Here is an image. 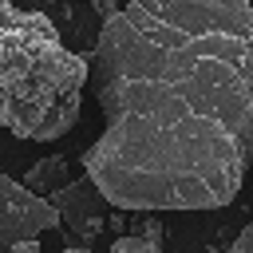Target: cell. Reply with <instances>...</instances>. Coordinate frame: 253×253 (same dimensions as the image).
<instances>
[{
    "instance_id": "cell-6",
    "label": "cell",
    "mask_w": 253,
    "mask_h": 253,
    "mask_svg": "<svg viewBox=\"0 0 253 253\" xmlns=\"http://www.w3.org/2000/svg\"><path fill=\"white\" fill-rule=\"evenodd\" d=\"M111 253H162V241L138 237V233H123L111 241Z\"/></svg>"
},
{
    "instance_id": "cell-11",
    "label": "cell",
    "mask_w": 253,
    "mask_h": 253,
    "mask_svg": "<svg viewBox=\"0 0 253 253\" xmlns=\"http://www.w3.org/2000/svg\"><path fill=\"white\" fill-rule=\"evenodd\" d=\"M115 12H119V4H115V0H99V16H103V20H111Z\"/></svg>"
},
{
    "instance_id": "cell-13",
    "label": "cell",
    "mask_w": 253,
    "mask_h": 253,
    "mask_svg": "<svg viewBox=\"0 0 253 253\" xmlns=\"http://www.w3.org/2000/svg\"><path fill=\"white\" fill-rule=\"evenodd\" d=\"M8 8H12V4H4V0H0V20H4V12H8Z\"/></svg>"
},
{
    "instance_id": "cell-14",
    "label": "cell",
    "mask_w": 253,
    "mask_h": 253,
    "mask_svg": "<svg viewBox=\"0 0 253 253\" xmlns=\"http://www.w3.org/2000/svg\"><path fill=\"white\" fill-rule=\"evenodd\" d=\"M202 253H221V249H202Z\"/></svg>"
},
{
    "instance_id": "cell-8",
    "label": "cell",
    "mask_w": 253,
    "mask_h": 253,
    "mask_svg": "<svg viewBox=\"0 0 253 253\" xmlns=\"http://www.w3.org/2000/svg\"><path fill=\"white\" fill-rule=\"evenodd\" d=\"M229 253H253V221H245V225H241V233L233 237Z\"/></svg>"
},
{
    "instance_id": "cell-10",
    "label": "cell",
    "mask_w": 253,
    "mask_h": 253,
    "mask_svg": "<svg viewBox=\"0 0 253 253\" xmlns=\"http://www.w3.org/2000/svg\"><path fill=\"white\" fill-rule=\"evenodd\" d=\"M8 253H40V241H20V245H8Z\"/></svg>"
},
{
    "instance_id": "cell-1",
    "label": "cell",
    "mask_w": 253,
    "mask_h": 253,
    "mask_svg": "<svg viewBox=\"0 0 253 253\" xmlns=\"http://www.w3.org/2000/svg\"><path fill=\"white\" fill-rule=\"evenodd\" d=\"M83 174L123 213L217 210L253 166V4L130 0L95 40Z\"/></svg>"
},
{
    "instance_id": "cell-7",
    "label": "cell",
    "mask_w": 253,
    "mask_h": 253,
    "mask_svg": "<svg viewBox=\"0 0 253 253\" xmlns=\"http://www.w3.org/2000/svg\"><path fill=\"white\" fill-rule=\"evenodd\" d=\"M134 233L138 237H150V241H162V221L154 213H142V217H134Z\"/></svg>"
},
{
    "instance_id": "cell-5",
    "label": "cell",
    "mask_w": 253,
    "mask_h": 253,
    "mask_svg": "<svg viewBox=\"0 0 253 253\" xmlns=\"http://www.w3.org/2000/svg\"><path fill=\"white\" fill-rule=\"evenodd\" d=\"M71 166H67V158L63 154H47V158H40V162H32L28 166V174H24V186L36 194V198H51V194H59L71 178Z\"/></svg>"
},
{
    "instance_id": "cell-16",
    "label": "cell",
    "mask_w": 253,
    "mask_h": 253,
    "mask_svg": "<svg viewBox=\"0 0 253 253\" xmlns=\"http://www.w3.org/2000/svg\"><path fill=\"white\" fill-rule=\"evenodd\" d=\"M4 4H16V0H4Z\"/></svg>"
},
{
    "instance_id": "cell-2",
    "label": "cell",
    "mask_w": 253,
    "mask_h": 253,
    "mask_svg": "<svg viewBox=\"0 0 253 253\" xmlns=\"http://www.w3.org/2000/svg\"><path fill=\"white\" fill-rule=\"evenodd\" d=\"M91 63L63 47L47 12H20L0 20V126L28 142H55L79 123L83 83Z\"/></svg>"
},
{
    "instance_id": "cell-15",
    "label": "cell",
    "mask_w": 253,
    "mask_h": 253,
    "mask_svg": "<svg viewBox=\"0 0 253 253\" xmlns=\"http://www.w3.org/2000/svg\"><path fill=\"white\" fill-rule=\"evenodd\" d=\"M87 4H99V0H87Z\"/></svg>"
},
{
    "instance_id": "cell-3",
    "label": "cell",
    "mask_w": 253,
    "mask_h": 253,
    "mask_svg": "<svg viewBox=\"0 0 253 253\" xmlns=\"http://www.w3.org/2000/svg\"><path fill=\"white\" fill-rule=\"evenodd\" d=\"M47 229H59L55 206L47 198H36L24 182L0 170V241L20 245V241H36Z\"/></svg>"
},
{
    "instance_id": "cell-17",
    "label": "cell",
    "mask_w": 253,
    "mask_h": 253,
    "mask_svg": "<svg viewBox=\"0 0 253 253\" xmlns=\"http://www.w3.org/2000/svg\"><path fill=\"white\" fill-rule=\"evenodd\" d=\"M47 4H55V0H47Z\"/></svg>"
},
{
    "instance_id": "cell-9",
    "label": "cell",
    "mask_w": 253,
    "mask_h": 253,
    "mask_svg": "<svg viewBox=\"0 0 253 253\" xmlns=\"http://www.w3.org/2000/svg\"><path fill=\"white\" fill-rule=\"evenodd\" d=\"M107 229L123 237V233H126V213H123V210H115V213H107Z\"/></svg>"
},
{
    "instance_id": "cell-4",
    "label": "cell",
    "mask_w": 253,
    "mask_h": 253,
    "mask_svg": "<svg viewBox=\"0 0 253 253\" xmlns=\"http://www.w3.org/2000/svg\"><path fill=\"white\" fill-rule=\"evenodd\" d=\"M47 202L55 206L59 221H63L79 241H91V237H99V233L107 229V217H103L107 202H103V194H99L87 178H71V182H67L59 194H51Z\"/></svg>"
},
{
    "instance_id": "cell-12",
    "label": "cell",
    "mask_w": 253,
    "mask_h": 253,
    "mask_svg": "<svg viewBox=\"0 0 253 253\" xmlns=\"http://www.w3.org/2000/svg\"><path fill=\"white\" fill-rule=\"evenodd\" d=\"M59 253H87L83 245H71V249H59Z\"/></svg>"
}]
</instances>
